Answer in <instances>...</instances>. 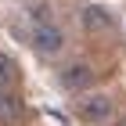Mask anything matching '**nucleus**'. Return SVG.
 I'll use <instances>...</instances> for the list:
<instances>
[{
	"label": "nucleus",
	"instance_id": "f257e3e1",
	"mask_svg": "<svg viewBox=\"0 0 126 126\" xmlns=\"http://www.w3.org/2000/svg\"><path fill=\"white\" fill-rule=\"evenodd\" d=\"M29 43L40 50V54H58V50L65 47V32H61L58 25H32Z\"/></svg>",
	"mask_w": 126,
	"mask_h": 126
},
{
	"label": "nucleus",
	"instance_id": "7ed1b4c3",
	"mask_svg": "<svg viewBox=\"0 0 126 126\" xmlns=\"http://www.w3.org/2000/svg\"><path fill=\"white\" fill-rule=\"evenodd\" d=\"M79 115L87 119V123L108 119V115H112V97H108V94H83V101H79Z\"/></svg>",
	"mask_w": 126,
	"mask_h": 126
},
{
	"label": "nucleus",
	"instance_id": "423d86ee",
	"mask_svg": "<svg viewBox=\"0 0 126 126\" xmlns=\"http://www.w3.org/2000/svg\"><path fill=\"white\" fill-rule=\"evenodd\" d=\"M15 72H18V68H15V61H11L7 54H0V87H4V83H11V79H15Z\"/></svg>",
	"mask_w": 126,
	"mask_h": 126
},
{
	"label": "nucleus",
	"instance_id": "39448f33",
	"mask_svg": "<svg viewBox=\"0 0 126 126\" xmlns=\"http://www.w3.org/2000/svg\"><path fill=\"white\" fill-rule=\"evenodd\" d=\"M25 115V105H22L18 94H11V90H0V123H22Z\"/></svg>",
	"mask_w": 126,
	"mask_h": 126
},
{
	"label": "nucleus",
	"instance_id": "20e7f679",
	"mask_svg": "<svg viewBox=\"0 0 126 126\" xmlns=\"http://www.w3.org/2000/svg\"><path fill=\"white\" fill-rule=\"evenodd\" d=\"M90 83H94V68H90L87 61H72V65H65V72H61V87H68V90H87Z\"/></svg>",
	"mask_w": 126,
	"mask_h": 126
},
{
	"label": "nucleus",
	"instance_id": "f03ea898",
	"mask_svg": "<svg viewBox=\"0 0 126 126\" xmlns=\"http://www.w3.org/2000/svg\"><path fill=\"white\" fill-rule=\"evenodd\" d=\"M112 11L105 7V4H87V7L79 11V25H83V29L87 32H108L112 29Z\"/></svg>",
	"mask_w": 126,
	"mask_h": 126
}]
</instances>
